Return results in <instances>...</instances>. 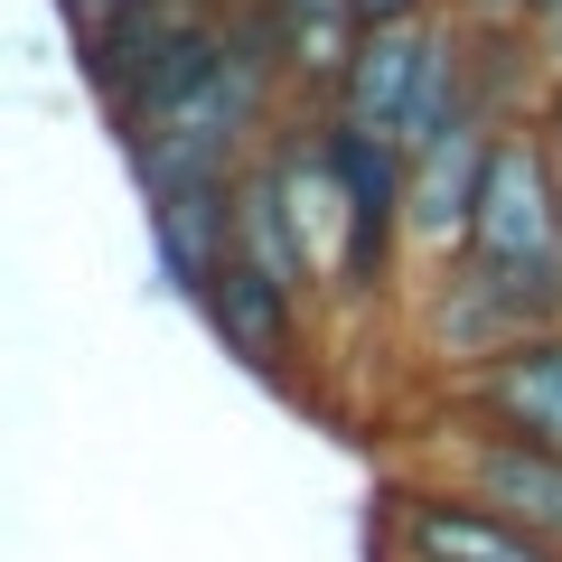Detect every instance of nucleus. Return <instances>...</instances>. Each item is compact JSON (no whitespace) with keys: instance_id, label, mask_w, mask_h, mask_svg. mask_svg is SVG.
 I'll list each match as a JSON object with an SVG mask.
<instances>
[{"instance_id":"39448f33","label":"nucleus","mask_w":562,"mask_h":562,"mask_svg":"<svg viewBox=\"0 0 562 562\" xmlns=\"http://www.w3.org/2000/svg\"><path fill=\"white\" fill-rule=\"evenodd\" d=\"M431 47H441V20H394V29H357L338 85H328V113L357 122V132L413 140L422 85H431Z\"/></svg>"},{"instance_id":"f257e3e1","label":"nucleus","mask_w":562,"mask_h":562,"mask_svg":"<svg viewBox=\"0 0 562 562\" xmlns=\"http://www.w3.org/2000/svg\"><path fill=\"white\" fill-rule=\"evenodd\" d=\"M403 319H413V347L422 357H441L450 384L487 375L497 357H516V347L553 338V310L525 291V281L487 272L479 254H450V262H422L413 272V301H403Z\"/></svg>"},{"instance_id":"2eb2a0df","label":"nucleus","mask_w":562,"mask_h":562,"mask_svg":"<svg viewBox=\"0 0 562 562\" xmlns=\"http://www.w3.org/2000/svg\"><path fill=\"white\" fill-rule=\"evenodd\" d=\"M535 132H543V150H553V169H562V85H543V103H535Z\"/></svg>"},{"instance_id":"6e6552de","label":"nucleus","mask_w":562,"mask_h":562,"mask_svg":"<svg viewBox=\"0 0 562 562\" xmlns=\"http://www.w3.org/2000/svg\"><path fill=\"white\" fill-rule=\"evenodd\" d=\"M140 216H150V254H160L169 291L206 301V281L235 262V179H160L140 188Z\"/></svg>"},{"instance_id":"9d476101","label":"nucleus","mask_w":562,"mask_h":562,"mask_svg":"<svg viewBox=\"0 0 562 562\" xmlns=\"http://www.w3.org/2000/svg\"><path fill=\"white\" fill-rule=\"evenodd\" d=\"M262 10H272L281 38H291V76H301V94L328 103L347 47H357V0H262Z\"/></svg>"},{"instance_id":"f8f14e48","label":"nucleus","mask_w":562,"mask_h":562,"mask_svg":"<svg viewBox=\"0 0 562 562\" xmlns=\"http://www.w3.org/2000/svg\"><path fill=\"white\" fill-rule=\"evenodd\" d=\"M450 20L479 29V38H525L535 29V0H450Z\"/></svg>"},{"instance_id":"1a4fd4ad","label":"nucleus","mask_w":562,"mask_h":562,"mask_svg":"<svg viewBox=\"0 0 562 562\" xmlns=\"http://www.w3.org/2000/svg\"><path fill=\"white\" fill-rule=\"evenodd\" d=\"M450 413L497 422V431H525V441L562 450V328L535 338V347H516V357H497L487 375L450 384Z\"/></svg>"},{"instance_id":"7ed1b4c3","label":"nucleus","mask_w":562,"mask_h":562,"mask_svg":"<svg viewBox=\"0 0 562 562\" xmlns=\"http://www.w3.org/2000/svg\"><path fill=\"white\" fill-rule=\"evenodd\" d=\"M413 479L460 487L469 506H487V516L525 525L535 543H553V553H562V450L525 441V431H497V422L450 413V422H441V441L422 450Z\"/></svg>"},{"instance_id":"4468645a","label":"nucleus","mask_w":562,"mask_h":562,"mask_svg":"<svg viewBox=\"0 0 562 562\" xmlns=\"http://www.w3.org/2000/svg\"><path fill=\"white\" fill-rule=\"evenodd\" d=\"M450 0H357V29H394V20H441Z\"/></svg>"},{"instance_id":"0eeeda50","label":"nucleus","mask_w":562,"mask_h":562,"mask_svg":"<svg viewBox=\"0 0 562 562\" xmlns=\"http://www.w3.org/2000/svg\"><path fill=\"white\" fill-rule=\"evenodd\" d=\"M487 160H497V132H487V122H469V132H450V140H431V150H413V188H403V244H413V262L469 254Z\"/></svg>"},{"instance_id":"423d86ee","label":"nucleus","mask_w":562,"mask_h":562,"mask_svg":"<svg viewBox=\"0 0 562 562\" xmlns=\"http://www.w3.org/2000/svg\"><path fill=\"white\" fill-rule=\"evenodd\" d=\"M198 319L225 338V357L254 366L262 384H301V357H310V291H281L272 272H254V262H225L216 281H206Z\"/></svg>"},{"instance_id":"f03ea898","label":"nucleus","mask_w":562,"mask_h":562,"mask_svg":"<svg viewBox=\"0 0 562 562\" xmlns=\"http://www.w3.org/2000/svg\"><path fill=\"white\" fill-rule=\"evenodd\" d=\"M469 254H479L487 272L525 281V291L562 319V169H553V150H543L535 122L497 132V160H487V188H479Z\"/></svg>"},{"instance_id":"dca6fc26","label":"nucleus","mask_w":562,"mask_h":562,"mask_svg":"<svg viewBox=\"0 0 562 562\" xmlns=\"http://www.w3.org/2000/svg\"><path fill=\"white\" fill-rule=\"evenodd\" d=\"M535 10H543V0H535Z\"/></svg>"},{"instance_id":"ddd939ff","label":"nucleus","mask_w":562,"mask_h":562,"mask_svg":"<svg viewBox=\"0 0 562 562\" xmlns=\"http://www.w3.org/2000/svg\"><path fill=\"white\" fill-rule=\"evenodd\" d=\"M525 38H535V66H543V85H562V0H543Z\"/></svg>"},{"instance_id":"20e7f679","label":"nucleus","mask_w":562,"mask_h":562,"mask_svg":"<svg viewBox=\"0 0 562 562\" xmlns=\"http://www.w3.org/2000/svg\"><path fill=\"white\" fill-rule=\"evenodd\" d=\"M384 562H562L525 525L469 506L441 479H394L384 487Z\"/></svg>"},{"instance_id":"9b49d317","label":"nucleus","mask_w":562,"mask_h":562,"mask_svg":"<svg viewBox=\"0 0 562 562\" xmlns=\"http://www.w3.org/2000/svg\"><path fill=\"white\" fill-rule=\"evenodd\" d=\"M57 10L76 20L85 47H103V38H122V29H160V20H179V10H198V0H57Z\"/></svg>"}]
</instances>
